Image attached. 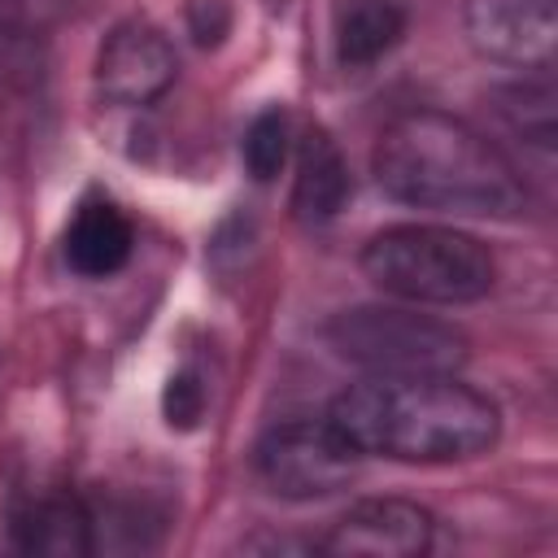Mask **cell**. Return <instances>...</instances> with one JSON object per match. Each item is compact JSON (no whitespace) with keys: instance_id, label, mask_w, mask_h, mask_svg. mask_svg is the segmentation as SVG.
Instances as JSON below:
<instances>
[{"instance_id":"6da1fadb","label":"cell","mask_w":558,"mask_h":558,"mask_svg":"<svg viewBox=\"0 0 558 558\" xmlns=\"http://www.w3.org/2000/svg\"><path fill=\"white\" fill-rule=\"evenodd\" d=\"M327 423L357 453L436 466L488 453L501 410L458 375H371L331 401Z\"/></svg>"},{"instance_id":"7a4b0ae2","label":"cell","mask_w":558,"mask_h":558,"mask_svg":"<svg viewBox=\"0 0 558 558\" xmlns=\"http://www.w3.org/2000/svg\"><path fill=\"white\" fill-rule=\"evenodd\" d=\"M371 170L392 201L414 209L510 218L527 201L523 179L506 153L471 122L440 109L392 118L375 140Z\"/></svg>"},{"instance_id":"3957f363","label":"cell","mask_w":558,"mask_h":558,"mask_svg":"<svg viewBox=\"0 0 558 558\" xmlns=\"http://www.w3.org/2000/svg\"><path fill=\"white\" fill-rule=\"evenodd\" d=\"M362 275L410 305H466L493 292L497 266L488 244L458 227L397 222L366 240Z\"/></svg>"},{"instance_id":"277c9868","label":"cell","mask_w":558,"mask_h":558,"mask_svg":"<svg viewBox=\"0 0 558 558\" xmlns=\"http://www.w3.org/2000/svg\"><path fill=\"white\" fill-rule=\"evenodd\" d=\"M327 344L371 375H453L466 336L418 305H353L327 323Z\"/></svg>"},{"instance_id":"5b68a950","label":"cell","mask_w":558,"mask_h":558,"mask_svg":"<svg viewBox=\"0 0 558 558\" xmlns=\"http://www.w3.org/2000/svg\"><path fill=\"white\" fill-rule=\"evenodd\" d=\"M357 458L362 453L327 418L275 423L253 449L262 484L288 501H318L349 488L357 475Z\"/></svg>"},{"instance_id":"8992f818","label":"cell","mask_w":558,"mask_h":558,"mask_svg":"<svg viewBox=\"0 0 558 558\" xmlns=\"http://www.w3.org/2000/svg\"><path fill=\"white\" fill-rule=\"evenodd\" d=\"M174 74H179L174 48H170L166 31L153 26L148 17L118 22L96 52V92L126 109L161 100L170 92Z\"/></svg>"},{"instance_id":"52a82bcc","label":"cell","mask_w":558,"mask_h":558,"mask_svg":"<svg viewBox=\"0 0 558 558\" xmlns=\"http://www.w3.org/2000/svg\"><path fill=\"white\" fill-rule=\"evenodd\" d=\"M466 39L480 57L523 70H549L558 13L554 0H466Z\"/></svg>"},{"instance_id":"ba28073f","label":"cell","mask_w":558,"mask_h":558,"mask_svg":"<svg viewBox=\"0 0 558 558\" xmlns=\"http://www.w3.org/2000/svg\"><path fill=\"white\" fill-rule=\"evenodd\" d=\"M432 536L436 523L418 501L366 497L331 523L318 549L336 558H414L432 549Z\"/></svg>"},{"instance_id":"9c48e42d","label":"cell","mask_w":558,"mask_h":558,"mask_svg":"<svg viewBox=\"0 0 558 558\" xmlns=\"http://www.w3.org/2000/svg\"><path fill=\"white\" fill-rule=\"evenodd\" d=\"M131 248H135V227L109 196L78 201V209L70 214L65 235H61V253H65L70 270H78L83 279H105L126 266Z\"/></svg>"},{"instance_id":"30bf717a","label":"cell","mask_w":558,"mask_h":558,"mask_svg":"<svg viewBox=\"0 0 558 558\" xmlns=\"http://www.w3.org/2000/svg\"><path fill=\"white\" fill-rule=\"evenodd\" d=\"M13 541L26 554L44 558H83L96 549L92 541V506L74 493H39L13 514Z\"/></svg>"},{"instance_id":"8fae6325","label":"cell","mask_w":558,"mask_h":558,"mask_svg":"<svg viewBox=\"0 0 558 558\" xmlns=\"http://www.w3.org/2000/svg\"><path fill=\"white\" fill-rule=\"evenodd\" d=\"M349 161L340 153V144L323 131V126H310L301 135V148H296V179H292V209L301 222L310 227H323L331 222L344 201H349Z\"/></svg>"},{"instance_id":"7c38bea8","label":"cell","mask_w":558,"mask_h":558,"mask_svg":"<svg viewBox=\"0 0 558 558\" xmlns=\"http://www.w3.org/2000/svg\"><path fill=\"white\" fill-rule=\"evenodd\" d=\"M405 35V9L397 0H349L336 13V57L344 70H366L392 52Z\"/></svg>"},{"instance_id":"4fadbf2b","label":"cell","mask_w":558,"mask_h":558,"mask_svg":"<svg viewBox=\"0 0 558 558\" xmlns=\"http://www.w3.org/2000/svg\"><path fill=\"white\" fill-rule=\"evenodd\" d=\"M497 113L506 118V126L519 140H532L541 148L554 144V87H549V78L501 87L497 92Z\"/></svg>"},{"instance_id":"5bb4252c","label":"cell","mask_w":558,"mask_h":558,"mask_svg":"<svg viewBox=\"0 0 558 558\" xmlns=\"http://www.w3.org/2000/svg\"><path fill=\"white\" fill-rule=\"evenodd\" d=\"M288 140H292L288 109H279V105L262 109V113L244 126V144H240L244 170H248L257 183H270V179L283 170V161H288Z\"/></svg>"},{"instance_id":"9a60e30c","label":"cell","mask_w":558,"mask_h":558,"mask_svg":"<svg viewBox=\"0 0 558 558\" xmlns=\"http://www.w3.org/2000/svg\"><path fill=\"white\" fill-rule=\"evenodd\" d=\"M161 410H166V423L170 427H196L201 410H205V388L192 371H179L170 375L166 392H161Z\"/></svg>"},{"instance_id":"2e32d148","label":"cell","mask_w":558,"mask_h":558,"mask_svg":"<svg viewBox=\"0 0 558 558\" xmlns=\"http://www.w3.org/2000/svg\"><path fill=\"white\" fill-rule=\"evenodd\" d=\"M187 31L201 48L222 44V35L231 31V4L227 0H187Z\"/></svg>"}]
</instances>
